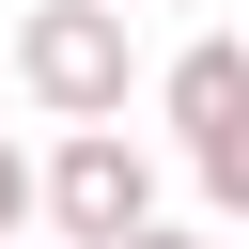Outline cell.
I'll use <instances>...</instances> for the list:
<instances>
[{"label":"cell","mask_w":249,"mask_h":249,"mask_svg":"<svg viewBox=\"0 0 249 249\" xmlns=\"http://www.w3.org/2000/svg\"><path fill=\"white\" fill-rule=\"evenodd\" d=\"M156 109H171L187 140H202V124H233V109H249V47H233V31H202V47H171V78H156Z\"/></svg>","instance_id":"cell-3"},{"label":"cell","mask_w":249,"mask_h":249,"mask_svg":"<svg viewBox=\"0 0 249 249\" xmlns=\"http://www.w3.org/2000/svg\"><path fill=\"white\" fill-rule=\"evenodd\" d=\"M16 93L47 124H124V0H31L16 16Z\"/></svg>","instance_id":"cell-1"},{"label":"cell","mask_w":249,"mask_h":249,"mask_svg":"<svg viewBox=\"0 0 249 249\" xmlns=\"http://www.w3.org/2000/svg\"><path fill=\"white\" fill-rule=\"evenodd\" d=\"M124 16H140V0H124Z\"/></svg>","instance_id":"cell-8"},{"label":"cell","mask_w":249,"mask_h":249,"mask_svg":"<svg viewBox=\"0 0 249 249\" xmlns=\"http://www.w3.org/2000/svg\"><path fill=\"white\" fill-rule=\"evenodd\" d=\"M109 249H202V233H171V218H140V233H109Z\"/></svg>","instance_id":"cell-6"},{"label":"cell","mask_w":249,"mask_h":249,"mask_svg":"<svg viewBox=\"0 0 249 249\" xmlns=\"http://www.w3.org/2000/svg\"><path fill=\"white\" fill-rule=\"evenodd\" d=\"M0 233H31V156L0 140Z\"/></svg>","instance_id":"cell-5"},{"label":"cell","mask_w":249,"mask_h":249,"mask_svg":"<svg viewBox=\"0 0 249 249\" xmlns=\"http://www.w3.org/2000/svg\"><path fill=\"white\" fill-rule=\"evenodd\" d=\"M187 156H202V202H218V218H249V109H233V124H202Z\"/></svg>","instance_id":"cell-4"},{"label":"cell","mask_w":249,"mask_h":249,"mask_svg":"<svg viewBox=\"0 0 249 249\" xmlns=\"http://www.w3.org/2000/svg\"><path fill=\"white\" fill-rule=\"evenodd\" d=\"M31 218H47L62 249H109V233L156 218V156H140L124 124H62V156L31 171Z\"/></svg>","instance_id":"cell-2"},{"label":"cell","mask_w":249,"mask_h":249,"mask_svg":"<svg viewBox=\"0 0 249 249\" xmlns=\"http://www.w3.org/2000/svg\"><path fill=\"white\" fill-rule=\"evenodd\" d=\"M0 249H31V233H0Z\"/></svg>","instance_id":"cell-7"}]
</instances>
